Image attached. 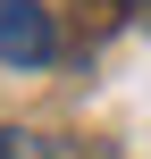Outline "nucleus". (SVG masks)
<instances>
[{
  "label": "nucleus",
  "mask_w": 151,
  "mask_h": 159,
  "mask_svg": "<svg viewBox=\"0 0 151 159\" xmlns=\"http://www.w3.org/2000/svg\"><path fill=\"white\" fill-rule=\"evenodd\" d=\"M50 50H59L50 8H42V0H0V59H8V67H42Z\"/></svg>",
  "instance_id": "nucleus-1"
},
{
  "label": "nucleus",
  "mask_w": 151,
  "mask_h": 159,
  "mask_svg": "<svg viewBox=\"0 0 151 159\" xmlns=\"http://www.w3.org/2000/svg\"><path fill=\"white\" fill-rule=\"evenodd\" d=\"M0 159H76V143H59V134H17V126H0Z\"/></svg>",
  "instance_id": "nucleus-2"
},
{
  "label": "nucleus",
  "mask_w": 151,
  "mask_h": 159,
  "mask_svg": "<svg viewBox=\"0 0 151 159\" xmlns=\"http://www.w3.org/2000/svg\"><path fill=\"white\" fill-rule=\"evenodd\" d=\"M76 8H92V25H118L126 17V0H76Z\"/></svg>",
  "instance_id": "nucleus-3"
}]
</instances>
